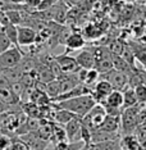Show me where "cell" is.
I'll return each instance as SVG.
<instances>
[{
	"label": "cell",
	"mask_w": 146,
	"mask_h": 150,
	"mask_svg": "<svg viewBox=\"0 0 146 150\" xmlns=\"http://www.w3.org/2000/svg\"><path fill=\"white\" fill-rule=\"evenodd\" d=\"M96 104L94 98L91 95H82V96H77L73 99H68L63 101H56L53 105L58 109H66L69 110L71 113L76 114L77 117L82 118L92 109V107Z\"/></svg>",
	"instance_id": "6da1fadb"
},
{
	"label": "cell",
	"mask_w": 146,
	"mask_h": 150,
	"mask_svg": "<svg viewBox=\"0 0 146 150\" xmlns=\"http://www.w3.org/2000/svg\"><path fill=\"white\" fill-rule=\"evenodd\" d=\"M140 112V105L136 104L135 107L122 109L121 113V129L123 135H131L137 127V115Z\"/></svg>",
	"instance_id": "7a4b0ae2"
},
{
	"label": "cell",
	"mask_w": 146,
	"mask_h": 150,
	"mask_svg": "<svg viewBox=\"0 0 146 150\" xmlns=\"http://www.w3.org/2000/svg\"><path fill=\"white\" fill-rule=\"evenodd\" d=\"M23 58V53L19 49V46H11L8 50L0 54V71L6 69V68L17 67L21 63Z\"/></svg>",
	"instance_id": "3957f363"
},
{
	"label": "cell",
	"mask_w": 146,
	"mask_h": 150,
	"mask_svg": "<svg viewBox=\"0 0 146 150\" xmlns=\"http://www.w3.org/2000/svg\"><path fill=\"white\" fill-rule=\"evenodd\" d=\"M99 77H101L100 80H105L108 81L111 86H113L114 90H118V91H123L126 87L128 86V76L124 73L119 72L117 69H111L107 73H101Z\"/></svg>",
	"instance_id": "277c9868"
},
{
	"label": "cell",
	"mask_w": 146,
	"mask_h": 150,
	"mask_svg": "<svg viewBox=\"0 0 146 150\" xmlns=\"http://www.w3.org/2000/svg\"><path fill=\"white\" fill-rule=\"evenodd\" d=\"M17 28H18V37H17L18 46H30L37 42L39 33L35 28L30 26H18Z\"/></svg>",
	"instance_id": "5b68a950"
},
{
	"label": "cell",
	"mask_w": 146,
	"mask_h": 150,
	"mask_svg": "<svg viewBox=\"0 0 146 150\" xmlns=\"http://www.w3.org/2000/svg\"><path fill=\"white\" fill-rule=\"evenodd\" d=\"M66 134L67 140L69 142L82 141V121L80 117H74L68 123H66Z\"/></svg>",
	"instance_id": "8992f818"
},
{
	"label": "cell",
	"mask_w": 146,
	"mask_h": 150,
	"mask_svg": "<svg viewBox=\"0 0 146 150\" xmlns=\"http://www.w3.org/2000/svg\"><path fill=\"white\" fill-rule=\"evenodd\" d=\"M54 59H55V62L58 63V66L60 67L63 74L76 73L81 69V68L78 67V64H77L76 58L68 55L67 53H63V54H60V55H55Z\"/></svg>",
	"instance_id": "52a82bcc"
},
{
	"label": "cell",
	"mask_w": 146,
	"mask_h": 150,
	"mask_svg": "<svg viewBox=\"0 0 146 150\" xmlns=\"http://www.w3.org/2000/svg\"><path fill=\"white\" fill-rule=\"evenodd\" d=\"M114 88L113 86L105 80H99L96 83H95V87L91 93V96L94 98V100L96 101V104H103L105 101V99L108 98L111 91Z\"/></svg>",
	"instance_id": "ba28073f"
},
{
	"label": "cell",
	"mask_w": 146,
	"mask_h": 150,
	"mask_svg": "<svg viewBox=\"0 0 146 150\" xmlns=\"http://www.w3.org/2000/svg\"><path fill=\"white\" fill-rule=\"evenodd\" d=\"M92 93V88L86 86L85 83H78L76 87H73L72 90L67 91L64 94H60L58 98L54 99V103L56 101H63V100H68V99H73V98H77V96H82V95H91Z\"/></svg>",
	"instance_id": "9c48e42d"
},
{
	"label": "cell",
	"mask_w": 146,
	"mask_h": 150,
	"mask_svg": "<svg viewBox=\"0 0 146 150\" xmlns=\"http://www.w3.org/2000/svg\"><path fill=\"white\" fill-rule=\"evenodd\" d=\"M86 44V40L82 33H78V32H73V33H69L68 37L64 41V46H66V53L68 54L72 50H80L82 49Z\"/></svg>",
	"instance_id": "30bf717a"
},
{
	"label": "cell",
	"mask_w": 146,
	"mask_h": 150,
	"mask_svg": "<svg viewBox=\"0 0 146 150\" xmlns=\"http://www.w3.org/2000/svg\"><path fill=\"white\" fill-rule=\"evenodd\" d=\"M77 64L82 69H92L95 68V57L92 50H82L78 55L76 57Z\"/></svg>",
	"instance_id": "8fae6325"
},
{
	"label": "cell",
	"mask_w": 146,
	"mask_h": 150,
	"mask_svg": "<svg viewBox=\"0 0 146 150\" xmlns=\"http://www.w3.org/2000/svg\"><path fill=\"white\" fill-rule=\"evenodd\" d=\"M97 128H101L103 131L110 132V134H118L121 129V117H115V115H108L105 117V119L103 121Z\"/></svg>",
	"instance_id": "7c38bea8"
},
{
	"label": "cell",
	"mask_w": 146,
	"mask_h": 150,
	"mask_svg": "<svg viewBox=\"0 0 146 150\" xmlns=\"http://www.w3.org/2000/svg\"><path fill=\"white\" fill-rule=\"evenodd\" d=\"M135 55V59L141 63V66L146 68V44H142L140 41H132L128 44Z\"/></svg>",
	"instance_id": "4fadbf2b"
},
{
	"label": "cell",
	"mask_w": 146,
	"mask_h": 150,
	"mask_svg": "<svg viewBox=\"0 0 146 150\" xmlns=\"http://www.w3.org/2000/svg\"><path fill=\"white\" fill-rule=\"evenodd\" d=\"M119 148L121 150H142L135 134L123 135V137L119 140Z\"/></svg>",
	"instance_id": "5bb4252c"
},
{
	"label": "cell",
	"mask_w": 146,
	"mask_h": 150,
	"mask_svg": "<svg viewBox=\"0 0 146 150\" xmlns=\"http://www.w3.org/2000/svg\"><path fill=\"white\" fill-rule=\"evenodd\" d=\"M0 74L4 77V80L9 85L16 83V82H19V81H21V78H22V76H23L21 68H19L18 66L13 67V68H6V69L0 71Z\"/></svg>",
	"instance_id": "9a60e30c"
},
{
	"label": "cell",
	"mask_w": 146,
	"mask_h": 150,
	"mask_svg": "<svg viewBox=\"0 0 146 150\" xmlns=\"http://www.w3.org/2000/svg\"><path fill=\"white\" fill-rule=\"evenodd\" d=\"M101 105L122 109V107H123V94H122V91L113 90L109 95H108V98L105 99V101Z\"/></svg>",
	"instance_id": "2e32d148"
},
{
	"label": "cell",
	"mask_w": 146,
	"mask_h": 150,
	"mask_svg": "<svg viewBox=\"0 0 146 150\" xmlns=\"http://www.w3.org/2000/svg\"><path fill=\"white\" fill-rule=\"evenodd\" d=\"M55 109L56 110L54 112V114H53V119L58 125H66L71 121V119L77 117L76 114L71 113L69 110H66V109H58V108H55Z\"/></svg>",
	"instance_id": "e0dca14e"
},
{
	"label": "cell",
	"mask_w": 146,
	"mask_h": 150,
	"mask_svg": "<svg viewBox=\"0 0 146 150\" xmlns=\"http://www.w3.org/2000/svg\"><path fill=\"white\" fill-rule=\"evenodd\" d=\"M122 94H123V107H122V109L135 107L137 104V98H136V94H135V88L127 86L122 91Z\"/></svg>",
	"instance_id": "ac0fdd59"
},
{
	"label": "cell",
	"mask_w": 146,
	"mask_h": 150,
	"mask_svg": "<svg viewBox=\"0 0 146 150\" xmlns=\"http://www.w3.org/2000/svg\"><path fill=\"white\" fill-rule=\"evenodd\" d=\"M45 93L46 95L50 98V100H54L55 98H58L60 95V82L58 78L55 80L50 81V82H47L45 85Z\"/></svg>",
	"instance_id": "d6986e66"
},
{
	"label": "cell",
	"mask_w": 146,
	"mask_h": 150,
	"mask_svg": "<svg viewBox=\"0 0 146 150\" xmlns=\"http://www.w3.org/2000/svg\"><path fill=\"white\" fill-rule=\"evenodd\" d=\"M3 31H4L5 36L9 39V41L12 42V45L18 46V41H17V37H18V28L14 23H6L3 26Z\"/></svg>",
	"instance_id": "ffe728a7"
},
{
	"label": "cell",
	"mask_w": 146,
	"mask_h": 150,
	"mask_svg": "<svg viewBox=\"0 0 146 150\" xmlns=\"http://www.w3.org/2000/svg\"><path fill=\"white\" fill-rule=\"evenodd\" d=\"M95 150H117L119 149V139L108 140V141H101L96 144H90Z\"/></svg>",
	"instance_id": "44dd1931"
},
{
	"label": "cell",
	"mask_w": 146,
	"mask_h": 150,
	"mask_svg": "<svg viewBox=\"0 0 146 150\" xmlns=\"http://www.w3.org/2000/svg\"><path fill=\"white\" fill-rule=\"evenodd\" d=\"M82 146H85L83 141H76V142L62 141V142H56L55 146H54V150H80Z\"/></svg>",
	"instance_id": "7402d4cb"
},
{
	"label": "cell",
	"mask_w": 146,
	"mask_h": 150,
	"mask_svg": "<svg viewBox=\"0 0 146 150\" xmlns=\"http://www.w3.org/2000/svg\"><path fill=\"white\" fill-rule=\"evenodd\" d=\"M51 140L55 141V144L56 142H62V141H68L66 129L59 125H53V137H51Z\"/></svg>",
	"instance_id": "603a6c76"
},
{
	"label": "cell",
	"mask_w": 146,
	"mask_h": 150,
	"mask_svg": "<svg viewBox=\"0 0 146 150\" xmlns=\"http://www.w3.org/2000/svg\"><path fill=\"white\" fill-rule=\"evenodd\" d=\"M99 76H100V73L97 72L95 68H92V69H87L86 71V76H85V80H83V83L86 85V86L90 87L91 85H95L97 82Z\"/></svg>",
	"instance_id": "cb8c5ba5"
},
{
	"label": "cell",
	"mask_w": 146,
	"mask_h": 150,
	"mask_svg": "<svg viewBox=\"0 0 146 150\" xmlns=\"http://www.w3.org/2000/svg\"><path fill=\"white\" fill-rule=\"evenodd\" d=\"M135 94L137 98V103L146 105V85H138L135 87Z\"/></svg>",
	"instance_id": "d4e9b609"
},
{
	"label": "cell",
	"mask_w": 146,
	"mask_h": 150,
	"mask_svg": "<svg viewBox=\"0 0 146 150\" xmlns=\"http://www.w3.org/2000/svg\"><path fill=\"white\" fill-rule=\"evenodd\" d=\"M12 45V42L9 41V39L5 36L4 31H3V26H0V54L3 52H5V50H8Z\"/></svg>",
	"instance_id": "484cf974"
},
{
	"label": "cell",
	"mask_w": 146,
	"mask_h": 150,
	"mask_svg": "<svg viewBox=\"0 0 146 150\" xmlns=\"http://www.w3.org/2000/svg\"><path fill=\"white\" fill-rule=\"evenodd\" d=\"M56 3H58V0H41L40 4L37 5V9H39L40 12H46V11H49L50 8H53Z\"/></svg>",
	"instance_id": "4316f807"
},
{
	"label": "cell",
	"mask_w": 146,
	"mask_h": 150,
	"mask_svg": "<svg viewBox=\"0 0 146 150\" xmlns=\"http://www.w3.org/2000/svg\"><path fill=\"white\" fill-rule=\"evenodd\" d=\"M27 149H28V146L23 140H16V141H12L8 150H27Z\"/></svg>",
	"instance_id": "83f0119b"
},
{
	"label": "cell",
	"mask_w": 146,
	"mask_h": 150,
	"mask_svg": "<svg viewBox=\"0 0 146 150\" xmlns=\"http://www.w3.org/2000/svg\"><path fill=\"white\" fill-rule=\"evenodd\" d=\"M8 108H9V104H6L5 101H3L1 99H0V114L5 113V112L8 110Z\"/></svg>",
	"instance_id": "f1b7e54d"
},
{
	"label": "cell",
	"mask_w": 146,
	"mask_h": 150,
	"mask_svg": "<svg viewBox=\"0 0 146 150\" xmlns=\"http://www.w3.org/2000/svg\"><path fill=\"white\" fill-rule=\"evenodd\" d=\"M86 150H95V149H94V148H92V146H91V145H87Z\"/></svg>",
	"instance_id": "f546056e"
},
{
	"label": "cell",
	"mask_w": 146,
	"mask_h": 150,
	"mask_svg": "<svg viewBox=\"0 0 146 150\" xmlns=\"http://www.w3.org/2000/svg\"><path fill=\"white\" fill-rule=\"evenodd\" d=\"M86 148H87V145H86V144H85V146H82V148H81L80 150H86Z\"/></svg>",
	"instance_id": "4dcf8cb0"
},
{
	"label": "cell",
	"mask_w": 146,
	"mask_h": 150,
	"mask_svg": "<svg viewBox=\"0 0 146 150\" xmlns=\"http://www.w3.org/2000/svg\"><path fill=\"white\" fill-rule=\"evenodd\" d=\"M123 1H126V3H132V1H135V0H123Z\"/></svg>",
	"instance_id": "1f68e13d"
},
{
	"label": "cell",
	"mask_w": 146,
	"mask_h": 150,
	"mask_svg": "<svg viewBox=\"0 0 146 150\" xmlns=\"http://www.w3.org/2000/svg\"><path fill=\"white\" fill-rule=\"evenodd\" d=\"M142 150H146V142L144 144V146H142Z\"/></svg>",
	"instance_id": "d6a6232c"
},
{
	"label": "cell",
	"mask_w": 146,
	"mask_h": 150,
	"mask_svg": "<svg viewBox=\"0 0 146 150\" xmlns=\"http://www.w3.org/2000/svg\"><path fill=\"white\" fill-rule=\"evenodd\" d=\"M27 150H32V149H30V148H28V149H27Z\"/></svg>",
	"instance_id": "836d02e7"
},
{
	"label": "cell",
	"mask_w": 146,
	"mask_h": 150,
	"mask_svg": "<svg viewBox=\"0 0 146 150\" xmlns=\"http://www.w3.org/2000/svg\"><path fill=\"white\" fill-rule=\"evenodd\" d=\"M117 150H121V148H119V149H117Z\"/></svg>",
	"instance_id": "e575fe53"
}]
</instances>
